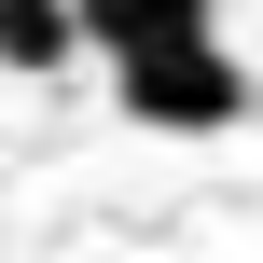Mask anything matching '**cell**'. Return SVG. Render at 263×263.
<instances>
[{"instance_id":"1","label":"cell","mask_w":263,"mask_h":263,"mask_svg":"<svg viewBox=\"0 0 263 263\" xmlns=\"http://www.w3.org/2000/svg\"><path fill=\"white\" fill-rule=\"evenodd\" d=\"M111 97H125V125H153V139H208V125H236V111H250V69H236L208 28H180V42L111 55Z\"/></svg>"},{"instance_id":"2","label":"cell","mask_w":263,"mask_h":263,"mask_svg":"<svg viewBox=\"0 0 263 263\" xmlns=\"http://www.w3.org/2000/svg\"><path fill=\"white\" fill-rule=\"evenodd\" d=\"M222 0H69V28H83V55H139V42H180V28H208Z\"/></svg>"},{"instance_id":"3","label":"cell","mask_w":263,"mask_h":263,"mask_svg":"<svg viewBox=\"0 0 263 263\" xmlns=\"http://www.w3.org/2000/svg\"><path fill=\"white\" fill-rule=\"evenodd\" d=\"M69 55H83L69 0H0V69H69Z\"/></svg>"}]
</instances>
